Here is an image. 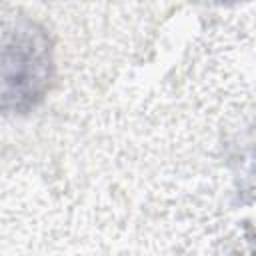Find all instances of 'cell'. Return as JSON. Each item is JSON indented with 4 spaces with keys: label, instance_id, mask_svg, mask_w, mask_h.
Segmentation results:
<instances>
[{
    "label": "cell",
    "instance_id": "6da1fadb",
    "mask_svg": "<svg viewBox=\"0 0 256 256\" xmlns=\"http://www.w3.org/2000/svg\"><path fill=\"white\" fill-rule=\"evenodd\" d=\"M48 52L40 34L24 30L0 50V108L34 104L46 86Z\"/></svg>",
    "mask_w": 256,
    "mask_h": 256
}]
</instances>
